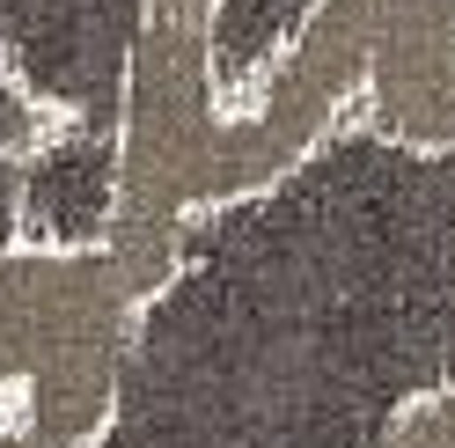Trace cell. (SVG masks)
<instances>
[{"mask_svg":"<svg viewBox=\"0 0 455 448\" xmlns=\"http://www.w3.org/2000/svg\"><path fill=\"white\" fill-rule=\"evenodd\" d=\"M177 250L89 448H389L455 389V148L353 110Z\"/></svg>","mask_w":455,"mask_h":448,"instance_id":"6da1fadb","label":"cell"},{"mask_svg":"<svg viewBox=\"0 0 455 448\" xmlns=\"http://www.w3.org/2000/svg\"><path fill=\"white\" fill-rule=\"evenodd\" d=\"M162 279L118 243H0V382L37 448H89L110 419L125 346Z\"/></svg>","mask_w":455,"mask_h":448,"instance_id":"7a4b0ae2","label":"cell"},{"mask_svg":"<svg viewBox=\"0 0 455 448\" xmlns=\"http://www.w3.org/2000/svg\"><path fill=\"white\" fill-rule=\"evenodd\" d=\"M118 213V132L74 125L22 162V243H103Z\"/></svg>","mask_w":455,"mask_h":448,"instance_id":"3957f363","label":"cell"},{"mask_svg":"<svg viewBox=\"0 0 455 448\" xmlns=\"http://www.w3.org/2000/svg\"><path fill=\"white\" fill-rule=\"evenodd\" d=\"M316 0H220L213 15V74H220V103H235L279 52L294 44Z\"/></svg>","mask_w":455,"mask_h":448,"instance_id":"277c9868","label":"cell"},{"mask_svg":"<svg viewBox=\"0 0 455 448\" xmlns=\"http://www.w3.org/2000/svg\"><path fill=\"white\" fill-rule=\"evenodd\" d=\"M389 448H455V389H434V397H419L404 419H396Z\"/></svg>","mask_w":455,"mask_h":448,"instance_id":"5b68a950","label":"cell"},{"mask_svg":"<svg viewBox=\"0 0 455 448\" xmlns=\"http://www.w3.org/2000/svg\"><path fill=\"white\" fill-rule=\"evenodd\" d=\"M15 52H8V30H0V96L15 89ZM0 243H22V162L0 155Z\"/></svg>","mask_w":455,"mask_h":448,"instance_id":"8992f818","label":"cell"},{"mask_svg":"<svg viewBox=\"0 0 455 448\" xmlns=\"http://www.w3.org/2000/svg\"><path fill=\"white\" fill-rule=\"evenodd\" d=\"M140 8H148V22H206L213 30L220 0H140Z\"/></svg>","mask_w":455,"mask_h":448,"instance_id":"52a82bcc","label":"cell"},{"mask_svg":"<svg viewBox=\"0 0 455 448\" xmlns=\"http://www.w3.org/2000/svg\"><path fill=\"white\" fill-rule=\"evenodd\" d=\"M15 412H22V397H15L8 382H0V427H15Z\"/></svg>","mask_w":455,"mask_h":448,"instance_id":"ba28073f","label":"cell"},{"mask_svg":"<svg viewBox=\"0 0 455 448\" xmlns=\"http://www.w3.org/2000/svg\"><path fill=\"white\" fill-rule=\"evenodd\" d=\"M0 448H37V441L22 434V427H0Z\"/></svg>","mask_w":455,"mask_h":448,"instance_id":"9c48e42d","label":"cell"}]
</instances>
